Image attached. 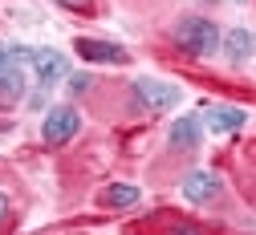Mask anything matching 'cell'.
I'll list each match as a JSON object with an SVG mask.
<instances>
[{
    "label": "cell",
    "instance_id": "obj_1",
    "mask_svg": "<svg viewBox=\"0 0 256 235\" xmlns=\"http://www.w3.org/2000/svg\"><path fill=\"white\" fill-rule=\"evenodd\" d=\"M220 28H216V20H204V16H187V20H179L175 24V45L187 53V57H208V53H216L220 49Z\"/></svg>",
    "mask_w": 256,
    "mask_h": 235
},
{
    "label": "cell",
    "instance_id": "obj_2",
    "mask_svg": "<svg viewBox=\"0 0 256 235\" xmlns=\"http://www.w3.org/2000/svg\"><path fill=\"white\" fill-rule=\"evenodd\" d=\"M130 93H134V102H138L142 110H150V114H167V110H175V106L183 102V89H179V85L154 81V77H138V81L130 85Z\"/></svg>",
    "mask_w": 256,
    "mask_h": 235
},
{
    "label": "cell",
    "instance_id": "obj_3",
    "mask_svg": "<svg viewBox=\"0 0 256 235\" xmlns=\"http://www.w3.org/2000/svg\"><path fill=\"white\" fill-rule=\"evenodd\" d=\"M78 130H82V114H78L74 106H57V110H49V114H45V126H41V134H45L49 146L70 142Z\"/></svg>",
    "mask_w": 256,
    "mask_h": 235
},
{
    "label": "cell",
    "instance_id": "obj_4",
    "mask_svg": "<svg viewBox=\"0 0 256 235\" xmlns=\"http://www.w3.org/2000/svg\"><path fill=\"white\" fill-rule=\"evenodd\" d=\"M33 69H37V81H41V89H49V85H57L61 77L70 73V65H66V57H61L57 49H33Z\"/></svg>",
    "mask_w": 256,
    "mask_h": 235
},
{
    "label": "cell",
    "instance_id": "obj_5",
    "mask_svg": "<svg viewBox=\"0 0 256 235\" xmlns=\"http://www.w3.org/2000/svg\"><path fill=\"white\" fill-rule=\"evenodd\" d=\"M200 118H204V126L212 134H236V130H244L248 110H240V106H208Z\"/></svg>",
    "mask_w": 256,
    "mask_h": 235
},
{
    "label": "cell",
    "instance_id": "obj_6",
    "mask_svg": "<svg viewBox=\"0 0 256 235\" xmlns=\"http://www.w3.org/2000/svg\"><path fill=\"white\" fill-rule=\"evenodd\" d=\"M82 53V61H94V65H126V49L114 45V41H94V37H78L74 45Z\"/></svg>",
    "mask_w": 256,
    "mask_h": 235
},
{
    "label": "cell",
    "instance_id": "obj_7",
    "mask_svg": "<svg viewBox=\"0 0 256 235\" xmlns=\"http://www.w3.org/2000/svg\"><path fill=\"white\" fill-rule=\"evenodd\" d=\"M167 138H171L175 150H196L200 138H204V122H200V114H183V118H175Z\"/></svg>",
    "mask_w": 256,
    "mask_h": 235
},
{
    "label": "cell",
    "instance_id": "obj_8",
    "mask_svg": "<svg viewBox=\"0 0 256 235\" xmlns=\"http://www.w3.org/2000/svg\"><path fill=\"white\" fill-rule=\"evenodd\" d=\"M183 195L191 199V203H212V199L220 195V179L212 171H191L183 179Z\"/></svg>",
    "mask_w": 256,
    "mask_h": 235
},
{
    "label": "cell",
    "instance_id": "obj_9",
    "mask_svg": "<svg viewBox=\"0 0 256 235\" xmlns=\"http://www.w3.org/2000/svg\"><path fill=\"white\" fill-rule=\"evenodd\" d=\"M20 97H24V73H20L16 61H8L4 69H0V110L16 106Z\"/></svg>",
    "mask_w": 256,
    "mask_h": 235
},
{
    "label": "cell",
    "instance_id": "obj_10",
    "mask_svg": "<svg viewBox=\"0 0 256 235\" xmlns=\"http://www.w3.org/2000/svg\"><path fill=\"white\" fill-rule=\"evenodd\" d=\"M138 199H142V191H138L134 183H114V187L102 191V203H106V207H134Z\"/></svg>",
    "mask_w": 256,
    "mask_h": 235
},
{
    "label": "cell",
    "instance_id": "obj_11",
    "mask_svg": "<svg viewBox=\"0 0 256 235\" xmlns=\"http://www.w3.org/2000/svg\"><path fill=\"white\" fill-rule=\"evenodd\" d=\"M252 45H256V41H252V32H248V28H232L228 37H224V49H228L232 61H244V57L252 53Z\"/></svg>",
    "mask_w": 256,
    "mask_h": 235
},
{
    "label": "cell",
    "instance_id": "obj_12",
    "mask_svg": "<svg viewBox=\"0 0 256 235\" xmlns=\"http://www.w3.org/2000/svg\"><path fill=\"white\" fill-rule=\"evenodd\" d=\"M53 4H61V8H74V12H86L94 0H53Z\"/></svg>",
    "mask_w": 256,
    "mask_h": 235
},
{
    "label": "cell",
    "instance_id": "obj_13",
    "mask_svg": "<svg viewBox=\"0 0 256 235\" xmlns=\"http://www.w3.org/2000/svg\"><path fill=\"white\" fill-rule=\"evenodd\" d=\"M70 89H74V93H86V89H90V77H86V73H74V77H70Z\"/></svg>",
    "mask_w": 256,
    "mask_h": 235
},
{
    "label": "cell",
    "instance_id": "obj_14",
    "mask_svg": "<svg viewBox=\"0 0 256 235\" xmlns=\"http://www.w3.org/2000/svg\"><path fill=\"white\" fill-rule=\"evenodd\" d=\"M171 235H204V231H196L191 223H179V227H171Z\"/></svg>",
    "mask_w": 256,
    "mask_h": 235
},
{
    "label": "cell",
    "instance_id": "obj_15",
    "mask_svg": "<svg viewBox=\"0 0 256 235\" xmlns=\"http://www.w3.org/2000/svg\"><path fill=\"white\" fill-rule=\"evenodd\" d=\"M8 61H12V45H4V41H0V69H4Z\"/></svg>",
    "mask_w": 256,
    "mask_h": 235
},
{
    "label": "cell",
    "instance_id": "obj_16",
    "mask_svg": "<svg viewBox=\"0 0 256 235\" xmlns=\"http://www.w3.org/2000/svg\"><path fill=\"white\" fill-rule=\"evenodd\" d=\"M4 215H8V199L0 195V219H4Z\"/></svg>",
    "mask_w": 256,
    "mask_h": 235
},
{
    "label": "cell",
    "instance_id": "obj_17",
    "mask_svg": "<svg viewBox=\"0 0 256 235\" xmlns=\"http://www.w3.org/2000/svg\"><path fill=\"white\" fill-rule=\"evenodd\" d=\"M240 4H244V0H240Z\"/></svg>",
    "mask_w": 256,
    "mask_h": 235
}]
</instances>
